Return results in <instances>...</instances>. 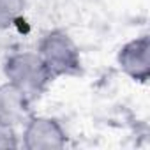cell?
<instances>
[{"mask_svg":"<svg viewBox=\"0 0 150 150\" xmlns=\"http://www.w3.org/2000/svg\"><path fill=\"white\" fill-rule=\"evenodd\" d=\"M21 141H20V132L16 129V125L0 120V148H20Z\"/></svg>","mask_w":150,"mask_h":150,"instance_id":"52a82bcc","label":"cell"},{"mask_svg":"<svg viewBox=\"0 0 150 150\" xmlns=\"http://www.w3.org/2000/svg\"><path fill=\"white\" fill-rule=\"evenodd\" d=\"M35 51L55 80L78 78L83 74L81 50L64 28H51L44 32L37 42Z\"/></svg>","mask_w":150,"mask_h":150,"instance_id":"6da1fadb","label":"cell"},{"mask_svg":"<svg viewBox=\"0 0 150 150\" xmlns=\"http://www.w3.org/2000/svg\"><path fill=\"white\" fill-rule=\"evenodd\" d=\"M34 101L16 85L4 81L0 83V120L9 122L13 125H23L32 111Z\"/></svg>","mask_w":150,"mask_h":150,"instance_id":"5b68a950","label":"cell"},{"mask_svg":"<svg viewBox=\"0 0 150 150\" xmlns=\"http://www.w3.org/2000/svg\"><path fill=\"white\" fill-rule=\"evenodd\" d=\"M2 69L6 81L21 88L32 101L46 94L50 85L55 81V78L51 76V72L48 71L46 64L35 50H21L7 55Z\"/></svg>","mask_w":150,"mask_h":150,"instance_id":"7a4b0ae2","label":"cell"},{"mask_svg":"<svg viewBox=\"0 0 150 150\" xmlns=\"http://www.w3.org/2000/svg\"><path fill=\"white\" fill-rule=\"evenodd\" d=\"M27 0H0V30L14 27L25 14Z\"/></svg>","mask_w":150,"mask_h":150,"instance_id":"8992f818","label":"cell"},{"mask_svg":"<svg viewBox=\"0 0 150 150\" xmlns=\"http://www.w3.org/2000/svg\"><path fill=\"white\" fill-rule=\"evenodd\" d=\"M21 146L27 150H58L69 141L62 122L48 115H30L20 134Z\"/></svg>","mask_w":150,"mask_h":150,"instance_id":"3957f363","label":"cell"},{"mask_svg":"<svg viewBox=\"0 0 150 150\" xmlns=\"http://www.w3.org/2000/svg\"><path fill=\"white\" fill-rule=\"evenodd\" d=\"M117 65L129 80L146 85L150 78V35L141 34L124 42L117 51Z\"/></svg>","mask_w":150,"mask_h":150,"instance_id":"277c9868","label":"cell"}]
</instances>
